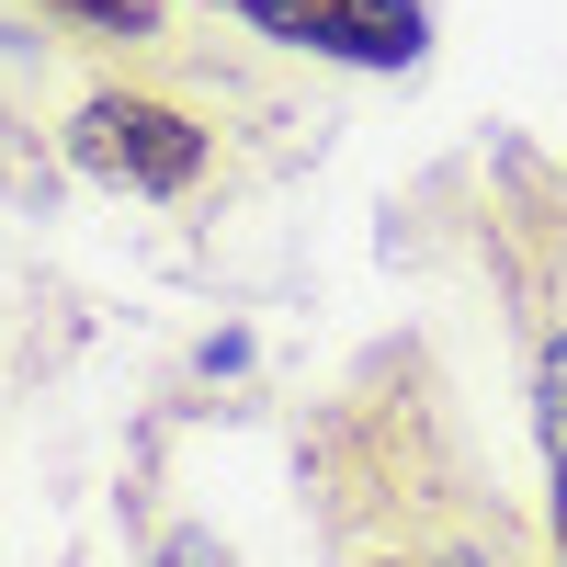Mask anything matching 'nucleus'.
<instances>
[{
  "mask_svg": "<svg viewBox=\"0 0 567 567\" xmlns=\"http://www.w3.org/2000/svg\"><path fill=\"white\" fill-rule=\"evenodd\" d=\"M69 159L91 182H114V194H194L205 171V125L148 103V91H91V103L69 114Z\"/></svg>",
  "mask_w": 567,
  "mask_h": 567,
  "instance_id": "f257e3e1",
  "label": "nucleus"
},
{
  "mask_svg": "<svg viewBox=\"0 0 567 567\" xmlns=\"http://www.w3.org/2000/svg\"><path fill=\"white\" fill-rule=\"evenodd\" d=\"M239 12L307 58H341V69H409L432 45V12L420 0H239Z\"/></svg>",
  "mask_w": 567,
  "mask_h": 567,
  "instance_id": "f03ea898",
  "label": "nucleus"
},
{
  "mask_svg": "<svg viewBox=\"0 0 567 567\" xmlns=\"http://www.w3.org/2000/svg\"><path fill=\"white\" fill-rule=\"evenodd\" d=\"M534 432H545V454L567 465V329L545 341V374H534Z\"/></svg>",
  "mask_w": 567,
  "mask_h": 567,
  "instance_id": "7ed1b4c3",
  "label": "nucleus"
},
{
  "mask_svg": "<svg viewBox=\"0 0 567 567\" xmlns=\"http://www.w3.org/2000/svg\"><path fill=\"white\" fill-rule=\"evenodd\" d=\"M58 12L91 34H159V0H58Z\"/></svg>",
  "mask_w": 567,
  "mask_h": 567,
  "instance_id": "20e7f679",
  "label": "nucleus"
},
{
  "mask_svg": "<svg viewBox=\"0 0 567 567\" xmlns=\"http://www.w3.org/2000/svg\"><path fill=\"white\" fill-rule=\"evenodd\" d=\"M159 567H227V545H216V534H171Z\"/></svg>",
  "mask_w": 567,
  "mask_h": 567,
  "instance_id": "39448f33",
  "label": "nucleus"
},
{
  "mask_svg": "<svg viewBox=\"0 0 567 567\" xmlns=\"http://www.w3.org/2000/svg\"><path fill=\"white\" fill-rule=\"evenodd\" d=\"M556 567H567V465H556Z\"/></svg>",
  "mask_w": 567,
  "mask_h": 567,
  "instance_id": "423d86ee",
  "label": "nucleus"
}]
</instances>
